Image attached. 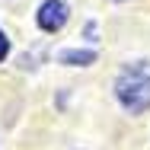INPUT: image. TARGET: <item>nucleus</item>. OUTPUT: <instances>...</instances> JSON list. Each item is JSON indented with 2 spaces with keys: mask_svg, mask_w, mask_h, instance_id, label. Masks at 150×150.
I'll return each instance as SVG.
<instances>
[{
  "mask_svg": "<svg viewBox=\"0 0 150 150\" xmlns=\"http://www.w3.org/2000/svg\"><path fill=\"white\" fill-rule=\"evenodd\" d=\"M115 96L118 102L131 112V115H141L150 105V67L147 64H134L115 80Z\"/></svg>",
  "mask_w": 150,
  "mask_h": 150,
  "instance_id": "obj_1",
  "label": "nucleus"
},
{
  "mask_svg": "<svg viewBox=\"0 0 150 150\" xmlns=\"http://www.w3.org/2000/svg\"><path fill=\"white\" fill-rule=\"evenodd\" d=\"M67 3L64 0H45L42 6H38V26L45 32H58L64 29V23H67Z\"/></svg>",
  "mask_w": 150,
  "mask_h": 150,
  "instance_id": "obj_2",
  "label": "nucleus"
},
{
  "mask_svg": "<svg viewBox=\"0 0 150 150\" xmlns=\"http://www.w3.org/2000/svg\"><path fill=\"white\" fill-rule=\"evenodd\" d=\"M61 64H70V67H83V64H93L96 61V51H90V48H67V51H61L58 54Z\"/></svg>",
  "mask_w": 150,
  "mask_h": 150,
  "instance_id": "obj_3",
  "label": "nucleus"
},
{
  "mask_svg": "<svg viewBox=\"0 0 150 150\" xmlns=\"http://www.w3.org/2000/svg\"><path fill=\"white\" fill-rule=\"evenodd\" d=\"M6 51H10V38H6L3 32H0V61L6 58Z\"/></svg>",
  "mask_w": 150,
  "mask_h": 150,
  "instance_id": "obj_4",
  "label": "nucleus"
}]
</instances>
